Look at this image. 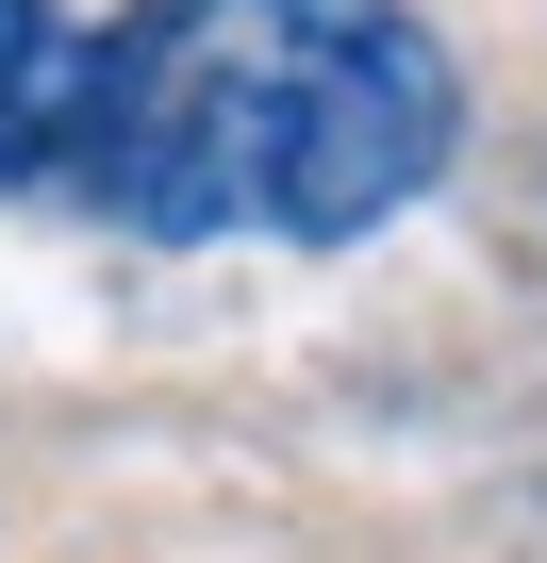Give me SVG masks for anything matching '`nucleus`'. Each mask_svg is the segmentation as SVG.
<instances>
[{"instance_id": "1", "label": "nucleus", "mask_w": 547, "mask_h": 563, "mask_svg": "<svg viewBox=\"0 0 547 563\" xmlns=\"http://www.w3.org/2000/svg\"><path fill=\"white\" fill-rule=\"evenodd\" d=\"M464 150V67L415 0H199L100 133L84 199L150 249H365Z\"/></svg>"}, {"instance_id": "2", "label": "nucleus", "mask_w": 547, "mask_h": 563, "mask_svg": "<svg viewBox=\"0 0 547 563\" xmlns=\"http://www.w3.org/2000/svg\"><path fill=\"white\" fill-rule=\"evenodd\" d=\"M199 18V0H0V199H84L100 133L133 117L150 51Z\"/></svg>"}]
</instances>
